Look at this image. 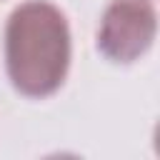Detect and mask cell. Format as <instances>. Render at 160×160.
I'll list each match as a JSON object with an SVG mask.
<instances>
[{"label": "cell", "instance_id": "obj_1", "mask_svg": "<svg viewBox=\"0 0 160 160\" xmlns=\"http://www.w3.org/2000/svg\"><path fill=\"white\" fill-rule=\"evenodd\" d=\"M5 72L10 85L30 100L55 95L70 70L72 35L65 12L50 0L20 2L2 38Z\"/></svg>", "mask_w": 160, "mask_h": 160}, {"label": "cell", "instance_id": "obj_2", "mask_svg": "<svg viewBox=\"0 0 160 160\" xmlns=\"http://www.w3.org/2000/svg\"><path fill=\"white\" fill-rule=\"evenodd\" d=\"M158 12L152 0H112L100 15L98 50L115 65L140 60L155 42Z\"/></svg>", "mask_w": 160, "mask_h": 160}]
</instances>
